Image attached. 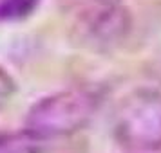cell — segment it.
Instances as JSON below:
<instances>
[{"label": "cell", "mask_w": 161, "mask_h": 153, "mask_svg": "<svg viewBox=\"0 0 161 153\" xmlns=\"http://www.w3.org/2000/svg\"><path fill=\"white\" fill-rule=\"evenodd\" d=\"M100 106L91 88H67L38 99L25 114V128L42 140L69 137L83 130Z\"/></svg>", "instance_id": "cell-1"}, {"label": "cell", "mask_w": 161, "mask_h": 153, "mask_svg": "<svg viewBox=\"0 0 161 153\" xmlns=\"http://www.w3.org/2000/svg\"><path fill=\"white\" fill-rule=\"evenodd\" d=\"M112 133L116 142L136 153L161 151V92L139 88L118 105Z\"/></svg>", "instance_id": "cell-2"}, {"label": "cell", "mask_w": 161, "mask_h": 153, "mask_svg": "<svg viewBox=\"0 0 161 153\" xmlns=\"http://www.w3.org/2000/svg\"><path fill=\"white\" fill-rule=\"evenodd\" d=\"M71 18L76 42L98 52L112 51L118 45H121L132 27L130 15L121 4L87 11Z\"/></svg>", "instance_id": "cell-3"}, {"label": "cell", "mask_w": 161, "mask_h": 153, "mask_svg": "<svg viewBox=\"0 0 161 153\" xmlns=\"http://www.w3.org/2000/svg\"><path fill=\"white\" fill-rule=\"evenodd\" d=\"M44 142L27 128L0 131V153H44Z\"/></svg>", "instance_id": "cell-4"}, {"label": "cell", "mask_w": 161, "mask_h": 153, "mask_svg": "<svg viewBox=\"0 0 161 153\" xmlns=\"http://www.w3.org/2000/svg\"><path fill=\"white\" fill-rule=\"evenodd\" d=\"M40 0H0V23H15L29 18Z\"/></svg>", "instance_id": "cell-5"}, {"label": "cell", "mask_w": 161, "mask_h": 153, "mask_svg": "<svg viewBox=\"0 0 161 153\" xmlns=\"http://www.w3.org/2000/svg\"><path fill=\"white\" fill-rule=\"evenodd\" d=\"M56 2L64 13H67L69 16H76L81 13H87V11H94V9L119 6L123 0H56Z\"/></svg>", "instance_id": "cell-6"}, {"label": "cell", "mask_w": 161, "mask_h": 153, "mask_svg": "<svg viewBox=\"0 0 161 153\" xmlns=\"http://www.w3.org/2000/svg\"><path fill=\"white\" fill-rule=\"evenodd\" d=\"M16 92V83L11 78V74L0 67V110H4L8 106V103L11 101V97Z\"/></svg>", "instance_id": "cell-7"}]
</instances>
